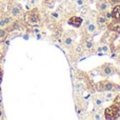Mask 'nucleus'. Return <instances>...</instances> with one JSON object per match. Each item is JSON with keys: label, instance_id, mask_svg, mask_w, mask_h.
<instances>
[{"label": "nucleus", "instance_id": "obj_27", "mask_svg": "<svg viewBox=\"0 0 120 120\" xmlns=\"http://www.w3.org/2000/svg\"><path fill=\"white\" fill-rule=\"evenodd\" d=\"M2 115H3V113H2V111H1V110H0V119H1V118H2Z\"/></svg>", "mask_w": 120, "mask_h": 120}, {"label": "nucleus", "instance_id": "obj_23", "mask_svg": "<svg viewBox=\"0 0 120 120\" xmlns=\"http://www.w3.org/2000/svg\"><path fill=\"white\" fill-rule=\"evenodd\" d=\"M105 17H106V19H112V13H106Z\"/></svg>", "mask_w": 120, "mask_h": 120}, {"label": "nucleus", "instance_id": "obj_29", "mask_svg": "<svg viewBox=\"0 0 120 120\" xmlns=\"http://www.w3.org/2000/svg\"><path fill=\"white\" fill-rule=\"evenodd\" d=\"M35 33L38 34V33H39V30H38V29H35Z\"/></svg>", "mask_w": 120, "mask_h": 120}, {"label": "nucleus", "instance_id": "obj_21", "mask_svg": "<svg viewBox=\"0 0 120 120\" xmlns=\"http://www.w3.org/2000/svg\"><path fill=\"white\" fill-rule=\"evenodd\" d=\"M85 45H86L87 49H92V48H93V42H92V41H87Z\"/></svg>", "mask_w": 120, "mask_h": 120}, {"label": "nucleus", "instance_id": "obj_26", "mask_svg": "<svg viewBox=\"0 0 120 120\" xmlns=\"http://www.w3.org/2000/svg\"><path fill=\"white\" fill-rule=\"evenodd\" d=\"M37 39H41V36H40V34H39V33L37 34Z\"/></svg>", "mask_w": 120, "mask_h": 120}, {"label": "nucleus", "instance_id": "obj_2", "mask_svg": "<svg viewBox=\"0 0 120 120\" xmlns=\"http://www.w3.org/2000/svg\"><path fill=\"white\" fill-rule=\"evenodd\" d=\"M24 19L29 24L31 25H37L39 22V15H38L37 10H33L31 12H27L24 16Z\"/></svg>", "mask_w": 120, "mask_h": 120}, {"label": "nucleus", "instance_id": "obj_31", "mask_svg": "<svg viewBox=\"0 0 120 120\" xmlns=\"http://www.w3.org/2000/svg\"><path fill=\"white\" fill-rule=\"evenodd\" d=\"M53 16H54V17H58V15H57L56 13H54V14H53Z\"/></svg>", "mask_w": 120, "mask_h": 120}, {"label": "nucleus", "instance_id": "obj_16", "mask_svg": "<svg viewBox=\"0 0 120 120\" xmlns=\"http://www.w3.org/2000/svg\"><path fill=\"white\" fill-rule=\"evenodd\" d=\"M94 103H95L96 106H101L102 105V100L97 97V98H95V100H94Z\"/></svg>", "mask_w": 120, "mask_h": 120}, {"label": "nucleus", "instance_id": "obj_18", "mask_svg": "<svg viewBox=\"0 0 120 120\" xmlns=\"http://www.w3.org/2000/svg\"><path fill=\"white\" fill-rule=\"evenodd\" d=\"M101 49V52H103L104 54H108L109 53V46L108 45H104V46H102V48H100Z\"/></svg>", "mask_w": 120, "mask_h": 120}, {"label": "nucleus", "instance_id": "obj_19", "mask_svg": "<svg viewBox=\"0 0 120 120\" xmlns=\"http://www.w3.org/2000/svg\"><path fill=\"white\" fill-rule=\"evenodd\" d=\"M109 2H110L112 5H116V4H120V0H109Z\"/></svg>", "mask_w": 120, "mask_h": 120}, {"label": "nucleus", "instance_id": "obj_7", "mask_svg": "<svg viewBox=\"0 0 120 120\" xmlns=\"http://www.w3.org/2000/svg\"><path fill=\"white\" fill-rule=\"evenodd\" d=\"M11 14H12L13 16H19V15H21L22 14V8H21V6L18 5V4L14 5L11 8Z\"/></svg>", "mask_w": 120, "mask_h": 120}, {"label": "nucleus", "instance_id": "obj_4", "mask_svg": "<svg viewBox=\"0 0 120 120\" xmlns=\"http://www.w3.org/2000/svg\"><path fill=\"white\" fill-rule=\"evenodd\" d=\"M82 22H83L82 18L78 17V16H73L68 19V24L73 25V26H75V27H80Z\"/></svg>", "mask_w": 120, "mask_h": 120}, {"label": "nucleus", "instance_id": "obj_13", "mask_svg": "<svg viewBox=\"0 0 120 120\" xmlns=\"http://www.w3.org/2000/svg\"><path fill=\"white\" fill-rule=\"evenodd\" d=\"M8 36V32L3 29H0V41H3Z\"/></svg>", "mask_w": 120, "mask_h": 120}, {"label": "nucleus", "instance_id": "obj_22", "mask_svg": "<svg viewBox=\"0 0 120 120\" xmlns=\"http://www.w3.org/2000/svg\"><path fill=\"white\" fill-rule=\"evenodd\" d=\"M84 4V0H77V5L82 6Z\"/></svg>", "mask_w": 120, "mask_h": 120}, {"label": "nucleus", "instance_id": "obj_12", "mask_svg": "<svg viewBox=\"0 0 120 120\" xmlns=\"http://www.w3.org/2000/svg\"><path fill=\"white\" fill-rule=\"evenodd\" d=\"M11 22V18L10 17H4L3 19L0 20V26H6L8 23Z\"/></svg>", "mask_w": 120, "mask_h": 120}, {"label": "nucleus", "instance_id": "obj_17", "mask_svg": "<svg viewBox=\"0 0 120 120\" xmlns=\"http://www.w3.org/2000/svg\"><path fill=\"white\" fill-rule=\"evenodd\" d=\"M72 42H73V40H72V38H70V37H66L65 39H64V43H65L66 46H70L71 44H72Z\"/></svg>", "mask_w": 120, "mask_h": 120}, {"label": "nucleus", "instance_id": "obj_11", "mask_svg": "<svg viewBox=\"0 0 120 120\" xmlns=\"http://www.w3.org/2000/svg\"><path fill=\"white\" fill-rule=\"evenodd\" d=\"M86 31H87V33H90V34H94L96 32V24L90 22L86 26Z\"/></svg>", "mask_w": 120, "mask_h": 120}, {"label": "nucleus", "instance_id": "obj_3", "mask_svg": "<svg viewBox=\"0 0 120 120\" xmlns=\"http://www.w3.org/2000/svg\"><path fill=\"white\" fill-rule=\"evenodd\" d=\"M97 91L99 92H108V91H117V90L119 89V85H116L114 84V83L112 82H109L108 80L105 81H102V82H100L99 84L97 85Z\"/></svg>", "mask_w": 120, "mask_h": 120}, {"label": "nucleus", "instance_id": "obj_6", "mask_svg": "<svg viewBox=\"0 0 120 120\" xmlns=\"http://www.w3.org/2000/svg\"><path fill=\"white\" fill-rule=\"evenodd\" d=\"M112 18L113 19H118L120 20V4H116L113 6L112 10Z\"/></svg>", "mask_w": 120, "mask_h": 120}, {"label": "nucleus", "instance_id": "obj_30", "mask_svg": "<svg viewBox=\"0 0 120 120\" xmlns=\"http://www.w3.org/2000/svg\"><path fill=\"white\" fill-rule=\"evenodd\" d=\"M0 77H2V71H1V68H0Z\"/></svg>", "mask_w": 120, "mask_h": 120}, {"label": "nucleus", "instance_id": "obj_32", "mask_svg": "<svg viewBox=\"0 0 120 120\" xmlns=\"http://www.w3.org/2000/svg\"><path fill=\"white\" fill-rule=\"evenodd\" d=\"M0 90H1V77H0Z\"/></svg>", "mask_w": 120, "mask_h": 120}, {"label": "nucleus", "instance_id": "obj_28", "mask_svg": "<svg viewBox=\"0 0 120 120\" xmlns=\"http://www.w3.org/2000/svg\"><path fill=\"white\" fill-rule=\"evenodd\" d=\"M24 39H25V40L29 39V35H25V36H24Z\"/></svg>", "mask_w": 120, "mask_h": 120}, {"label": "nucleus", "instance_id": "obj_9", "mask_svg": "<svg viewBox=\"0 0 120 120\" xmlns=\"http://www.w3.org/2000/svg\"><path fill=\"white\" fill-rule=\"evenodd\" d=\"M109 5L108 3H106V1H103V0H101V1L98 2V8H99L100 12H105L106 10H108Z\"/></svg>", "mask_w": 120, "mask_h": 120}, {"label": "nucleus", "instance_id": "obj_33", "mask_svg": "<svg viewBox=\"0 0 120 120\" xmlns=\"http://www.w3.org/2000/svg\"><path fill=\"white\" fill-rule=\"evenodd\" d=\"M1 59H2V54L0 53V60H1Z\"/></svg>", "mask_w": 120, "mask_h": 120}, {"label": "nucleus", "instance_id": "obj_5", "mask_svg": "<svg viewBox=\"0 0 120 120\" xmlns=\"http://www.w3.org/2000/svg\"><path fill=\"white\" fill-rule=\"evenodd\" d=\"M109 29L111 32H116L117 34L120 33V20L118 19H113L112 22L109 24Z\"/></svg>", "mask_w": 120, "mask_h": 120}, {"label": "nucleus", "instance_id": "obj_20", "mask_svg": "<svg viewBox=\"0 0 120 120\" xmlns=\"http://www.w3.org/2000/svg\"><path fill=\"white\" fill-rule=\"evenodd\" d=\"M18 23L17 22H14V24H13V26L11 27V31H13V30H18Z\"/></svg>", "mask_w": 120, "mask_h": 120}, {"label": "nucleus", "instance_id": "obj_34", "mask_svg": "<svg viewBox=\"0 0 120 120\" xmlns=\"http://www.w3.org/2000/svg\"><path fill=\"white\" fill-rule=\"evenodd\" d=\"M91 1H94V0H91Z\"/></svg>", "mask_w": 120, "mask_h": 120}, {"label": "nucleus", "instance_id": "obj_1", "mask_svg": "<svg viewBox=\"0 0 120 120\" xmlns=\"http://www.w3.org/2000/svg\"><path fill=\"white\" fill-rule=\"evenodd\" d=\"M119 116H120V109L115 105L114 103L112 105H110L109 108H106L105 111H104V117L108 120H115L119 118Z\"/></svg>", "mask_w": 120, "mask_h": 120}, {"label": "nucleus", "instance_id": "obj_14", "mask_svg": "<svg viewBox=\"0 0 120 120\" xmlns=\"http://www.w3.org/2000/svg\"><path fill=\"white\" fill-rule=\"evenodd\" d=\"M113 98H114V95H113V93H112V91H108V93H105L104 94V99L105 100H112Z\"/></svg>", "mask_w": 120, "mask_h": 120}, {"label": "nucleus", "instance_id": "obj_8", "mask_svg": "<svg viewBox=\"0 0 120 120\" xmlns=\"http://www.w3.org/2000/svg\"><path fill=\"white\" fill-rule=\"evenodd\" d=\"M102 73L104 75H106V76H111V75L114 74V68L111 65H109V64H105V65L102 66Z\"/></svg>", "mask_w": 120, "mask_h": 120}, {"label": "nucleus", "instance_id": "obj_24", "mask_svg": "<svg viewBox=\"0 0 120 120\" xmlns=\"http://www.w3.org/2000/svg\"><path fill=\"white\" fill-rule=\"evenodd\" d=\"M94 118L97 119V120H99V119H101V117H100L99 114H97V115H95V116H94Z\"/></svg>", "mask_w": 120, "mask_h": 120}, {"label": "nucleus", "instance_id": "obj_15", "mask_svg": "<svg viewBox=\"0 0 120 120\" xmlns=\"http://www.w3.org/2000/svg\"><path fill=\"white\" fill-rule=\"evenodd\" d=\"M113 103L115 104L116 106H118V108L120 109V94L119 95H117L116 97H115V99H114V102Z\"/></svg>", "mask_w": 120, "mask_h": 120}, {"label": "nucleus", "instance_id": "obj_10", "mask_svg": "<svg viewBox=\"0 0 120 120\" xmlns=\"http://www.w3.org/2000/svg\"><path fill=\"white\" fill-rule=\"evenodd\" d=\"M97 23L100 25V26H103V25L106 23V17L104 16V15H100L97 19Z\"/></svg>", "mask_w": 120, "mask_h": 120}, {"label": "nucleus", "instance_id": "obj_25", "mask_svg": "<svg viewBox=\"0 0 120 120\" xmlns=\"http://www.w3.org/2000/svg\"><path fill=\"white\" fill-rule=\"evenodd\" d=\"M111 57H112V58H115V57H116V54H115V53H112V55H111Z\"/></svg>", "mask_w": 120, "mask_h": 120}]
</instances>
